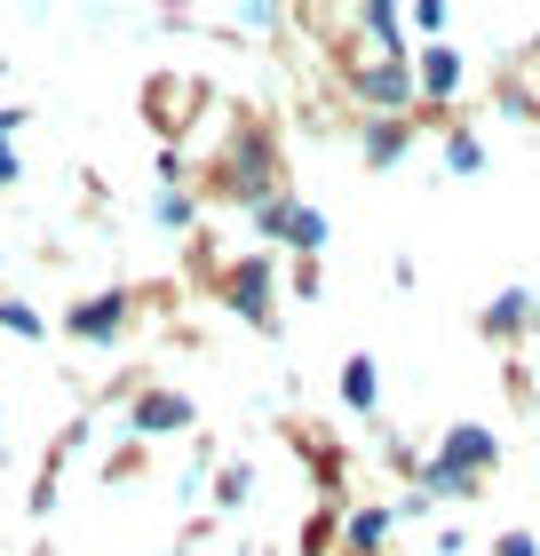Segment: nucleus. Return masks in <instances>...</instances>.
Instances as JSON below:
<instances>
[{"mask_svg": "<svg viewBox=\"0 0 540 556\" xmlns=\"http://www.w3.org/2000/svg\"><path fill=\"white\" fill-rule=\"evenodd\" d=\"M381 541H390V509H357V517H350V548L374 556Z\"/></svg>", "mask_w": 540, "mask_h": 556, "instance_id": "nucleus-11", "label": "nucleus"}, {"mask_svg": "<svg viewBox=\"0 0 540 556\" xmlns=\"http://www.w3.org/2000/svg\"><path fill=\"white\" fill-rule=\"evenodd\" d=\"M398 151H405V119H374V128H366V160H374V167H390Z\"/></svg>", "mask_w": 540, "mask_h": 556, "instance_id": "nucleus-12", "label": "nucleus"}, {"mask_svg": "<svg viewBox=\"0 0 540 556\" xmlns=\"http://www.w3.org/2000/svg\"><path fill=\"white\" fill-rule=\"evenodd\" d=\"M136 429H143V438L191 429V397H184V390H143V397H136Z\"/></svg>", "mask_w": 540, "mask_h": 556, "instance_id": "nucleus-7", "label": "nucleus"}, {"mask_svg": "<svg viewBox=\"0 0 540 556\" xmlns=\"http://www.w3.org/2000/svg\"><path fill=\"white\" fill-rule=\"evenodd\" d=\"M271 287H278V270H271V255H247V263H230V311H239L247 326H271Z\"/></svg>", "mask_w": 540, "mask_h": 556, "instance_id": "nucleus-3", "label": "nucleus"}, {"mask_svg": "<svg viewBox=\"0 0 540 556\" xmlns=\"http://www.w3.org/2000/svg\"><path fill=\"white\" fill-rule=\"evenodd\" d=\"M445 167H453V175H477V167H485L477 136H453V143H445Z\"/></svg>", "mask_w": 540, "mask_h": 556, "instance_id": "nucleus-16", "label": "nucleus"}, {"mask_svg": "<svg viewBox=\"0 0 540 556\" xmlns=\"http://www.w3.org/2000/svg\"><path fill=\"white\" fill-rule=\"evenodd\" d=\"M342 406H357V414L381 406V374H374V358H342Z\"/></svg>", "mask_w": 540, "mask_h": 556, "instance_id": "nucleus-9", "label": "nucleus"}, {"mask_svg": "<svg viewBox=\"0 0 540 556\" xmlns=\"http://www.w3.org/2000/svg\"><path fill=\"white\" fill-rule=\"evenodd\" d=\"M501 462V438L485 421H453L445 429V445H437V462L422 469V501L429 493H477V477Z\"/></svg>", "mask_w": 540, "mask_h": 556, "instance_id": "nucleus-1", "label": "nucleus"}, {"mask_svg": "<svg viewBox=\"0 0 540 556\" xmlns=\"http://www.w3.org/2000/svg\"><path fill=\"white\" fill-rule=\"evenodd\" d=\"M223 191L247 199V207H271V143L263 136H239L223 160Z\"/></svg>", "mask_w": 540, "mask_h": 556, "instance_id": "nucleus-2", "label": "nucleus"}, {"mask_svg": "<svg viewBox=\"0 0 540 556\" xmlns=\"http://www.w3.org/2000/svg\"><path fill=\"white\" fill-rule=\"evenodd\" d=\"M247 493H254V469H247V462L215 477V501H223V509H239V501H247Z\"/></svg>", "mask_w": 540, "mask_h": 556, "instance_id": "nucleus-15", "label": "nucleus"}, {"mask_svg": "<svg viewBox=\"0 0 540 556\" xmlns=\"http://www.w3.org/2000/svg\"><path fill=\"white\" fill-rule=\"evenodd\" d=\"M357 24L374 33V48H381V56H398V24H405V9H390V0H374V9L357 16Z\"/></svg>", "mask_w": 540, "mask_h": 556, "instance_id": "nucleus-10", "label": "nucleus"}, {"mask_svg": "<svg viewBox=\"0 0 540 556\" xmlns=\"http://www.w3.org/2000/svg\"><path fill=\"white\" fill-rule=\"evenodd\" d=\"M493 556H540V548H532V533H501V548H493Z\"/></svg>", "mask_w": 540, "mask_h": 556, "instance_id": "nucleus-20", "label": "nucleus"}, {"mask_svg": "<svg viewBox=\"0 0 540 556\" xmlns=\"http://www.w3.org/2000/svg\"><path fill=\"white\" fill-rule=\"evenodd\" d=\"M0 326H9V334H24V342H48V318L33 311V302H9V294H0Z\"/></svg>", "mask_w": 540, "mask_h": 556, "instance_id": "nucleus-13", "label": "nucleus"}, {"mask_svg": "<svg viewBox=\"0 0 540 556\" xmlns=\"http://www.w3.org/2000/svg\"><path fill=\"white\" fill-rule=\"evenodd\" d=\"M120 326H127V294H120V287H112V294H80V302L64 311V334H72V342H112Z\"/></svg>", "mask_w": 540, "mask_h": 556, "instance_id": "nucleus-5", "label": "nucleus"}, {"mask_svg": "<svg viewBox=\"0 0 540 556\" xmlns=\"http://www.w3.org/2000/svg\"><path fill=\"white\" fill-rule=\"evenodd\" d=\"M485 326H493V334H517V326H525V294L508 287V294L493 302V311H485Z\"/></svg>", "mask_w": 540, "mask_h": 556, "instance_id": "nucleus-14", "label": "nucleus"}, {"mask_svg": "<svg viewBox=\"0 0 540 556\" xmlns=\"http://www.w3.org/2000/svg\"><path fill=\"white\" fill-rule=\"evenodd\" d=\"M326 541H334V517H311V525H302V556H326Z\"/></svg>", "mask_w": 540, "mask_h": 556, "instance_id": "nucleus-17", "label": "nucleus"}, {"mask_svg": "<svg viewBox=\"0 0 540 556\" xmlns=\"http://www.w3.org/2000/svg\"><path fill=\"white\" fill-rule=\"evenodd\" d=\"M405 24H422V33L437 40V33H445V9H437V0H422V9H405Z\"/></svg>", "mask_w": 540, "mask_h": 556, "instance_id": "nucleus-18", "label": "nucleus"}, {"mask_svg": "<svg viewBox=\"0 0 540 556\" xmlns=\"http://www.w3.org/2000/svg\"><path fill=\"white\" fill-rule=\"evenodd\" d=\"M254 223H263L271 239L302 247V255H318V247H326V215H318V207H302V199H271V207L254 215Z\"/></svg>", "mask_w": 540, "mask_h": 556, "instance_id": "nucleus-4", "label": "nucleus"}, {"mask_svg": "<svg viewBox=\"0 0 540 556\" xmlns=\"http://www.w3.org/2000/svg\"><path fill=\"white\" fill-rule=\"evenodd\" d=\"M414 96H429V104L461 96V56H453L445 40H429V56H422V72H414Z\"/></svg>", "mask_w": 540, "mask_h": 556, "instance_id": "nucleus-8", "label": "nucleus"}, {"mask_svg": "<svg viewBox=\"0 0 540 556\" xmlns=\"http://www.w3.org/2000/svg\"><path fill=\"white\" fill-rule=\"evenodd\" d=\"M0 184H16V143H0Z\"/></svg>", "mask_w": 540, "mask_h": 556, "instance_id": "nucleus-21", "label": "nucleus"}, {"mask_svg": "<svg viewBox=\"0 0 540 556\" xmlns=\"http://www.w3.org/2000/svg\"><path fill=\"white\" fill-rule=\"evenodd\" d=\"M160 223H175V231H184V223H191V199H184V191H167V199H160Z\"/></svg>", "mask_w": 540, "mask_h": 556, "instance_id": "nucleus-19", "label": "nucleus"}, {"mask_svg": "<svg viewBox=\"0 0 540 556\" xmlns=\"http://www.w3.org/2000/svg\"><path fill=\"white\" fill-rule=\"evenodd\" d=\"M357 96H366L374 112H405L414 104V72L398 56H374V64H357Z\"/></svg>", "mask_w": 540, "mask_h": 556, "instance_id": "nucleus-6", "label": "nucleus"}]
</instances>
